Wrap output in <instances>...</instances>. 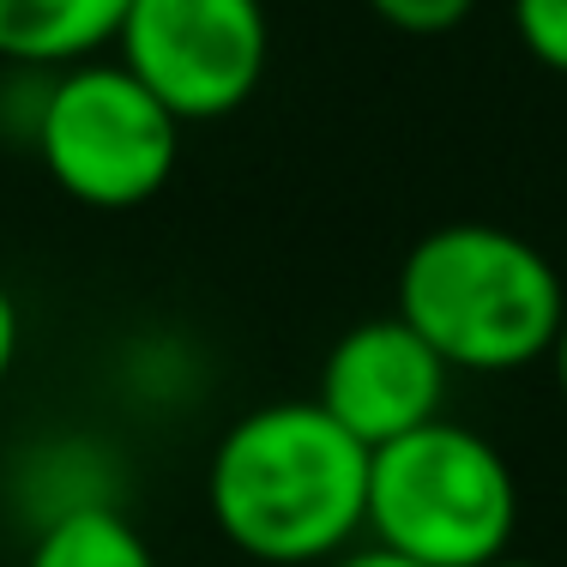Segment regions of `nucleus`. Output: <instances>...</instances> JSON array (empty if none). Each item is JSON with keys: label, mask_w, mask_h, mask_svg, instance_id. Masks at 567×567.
Listing matches in <instances>:
<instances>
[{"label": "nucleus", "mask_w": 567, "mask_h": 567, "mask_svg": "<svg viewBox=\"0 0 567 567\" xmlns=\"http://www.w3.org/2000/svg\"><path fill=\"white\" fill-rule=\"evenodd\" d=\"M327 567H423V561L399 556V549H386V544H369V549H344V556H332Z\"/></svg>", "instance_id": "obj_12"}, {"label": "nucleus", "mask_w": 567, "mask_h": 567, "mask_svg": "<svg viewBox=\"0 0 567 567\" xmlns=\"http://www.w3.org/2000/svg\"><path fill=\"white\" fill-rule=\"evenodd\" d=\"M12 362H19V302H12V290L0 284V386H7Z\"/></svg>", "instance_id": "obj_11"}, {"label": "nucleus", "mask_w": 567, "mask_h": 567, "mask_svg": "<svg viewBox=\"0 0 567 567\" xmlns=\"http://www.w3.org/2000/svg\"><path fill=\"white\" fill-rule=\"evenodd\" d=\"M471 7H477V0H369L374 19H386L404 37H441V31H453Z\"/></svg>", "instance_id": "obj_10"}, {"label": "nucleus", "mask_w": 567, "mask_h": 567, "mask_svg": "<svg viewBox=\"0 0 567 567\" xmlns=\"http://www.w3.org/2000/svg\"><path fill=\"white\" fill-rule=\"evenodd\" d=\"M447 362L435 357L399 315L357 320L320 362V404L362 441V447H386V441L411 435V429L435 423L447 404Z\"/></svg>", "instance_id": "obj_6"}, {"label": "nucleus", "mask_w": 567, "mask_h": 567, "mask_svg": "<svg viewBox=\"0 0 567 567\" xmlns=\"http://www.w3.org/2000/svg\"><path fill=\"white\" fill-rule=\"evenodd\" d=\"M513 31L525 55H537L549 73L567 79V0H513Z\"/></svg>", "instance_id": "obj_9"}, {"label": "nucleus", "mask_w": 567, "mask_h": 567, "mask_svg": "<svg viewBox=\"0 0 567 567\" xmlns=\"http://www.w3.org/2000/svg\"><path fill=\"white\" fill-rule=\"evenodd\" d=\"M24 567H157V556L115 502H85L37 525Z\"/></svg>", "instance_id": "obj_8"}, {"label": "nucleus", "mask_w": 567, "mask_h": 567, "mask_svg": "<svg viewBox=\"0 0 567 567\" xmlns=\"http://www.w3.org/2000/svg\"><path fill=\"white\" fill-rule=\"evenodd\" d=\"M489 567H537V561H513V556H502V561H489Z\"/></svg>", "instance_id": "obj_14"}, {"label": "nucleus", "mask_w": 567, "mask_h": 567, "mask_svg": "<svg viewBox=\"0 0 567 567\" xmlns=\"http://www.w3.org/2000/svg\"><path fill=\"white\" fill-rule=\"evenodd\" d=\"M519 525V483L507 458L447 416L374 447L369 532L423 567H489Z\"/></svg>", "instance_id": "obj_3"}, {"label": "nucleus", "mask_w": 567, "mask_h": 567, "mask_svg": "<svg viewBox=\"0 0 567 567\" xmlns=\"http://www.w3.org/2000/svg\"><path fill=\"white\" fill-rule=\"evenodd\" d=\"M37 157L66 199L91 212H133L169 187L182 164V121L121 61L61 66L37 97Z\"/></svg>", "instance_id": "obj_4"}, {"label": "nucleus", "mask_w": 567, "mask_h": 567, "mask_svg": "<svg viewBox=\"0 0 567 567\" xmlns=\"http://www.w3.org/2000/svg\"><path fill=\"white\" fill-rule=\"evenodd\" d=\"M272 24L260 0H133L115 61L182 121H218L260 91Z\"/></svg>", "instance_id": "obj_5"}, {"label": "nucleus", "mask_w": 567, "mask_h": 567, "mask_svg": "<svg viewBox=\"0 0 567 567\" xmlns=\"http://www.w3.org/2000/svg\"><path fill=\"white\" fill-rule=\"evenodd\" d=\"M399 320L447 369L513 374L549 357L567 320L556 266L502 224H441L399 266Z\"/></svg>", "instance_id": "obj_2"}, {"label": "nucleus", "mask_w": 567, "mask_h": 567, "mask_svg": "<svg viewBox=\"0 0 567 567\" xmlns=\"http://www.w3.org/2000/svg\"><path fill=\"white\" fill-rule=\"evenodd\" d=\"M549 357H556V381H561V399H567V320H561V332H556V350H549Z\"/></svg>", "instance_id": "obj_13"}, {"label": "nucleus", "mask_w": 567, "mask_h": 567, "mask_svg": "<svg viewBox=\"0 0 567 567\" xmlns=\"http://www.w3.org/2000/svg\"><path fill=\"white\" fill-rule=\"evenodd\" d=\"M369 458L320 399L260 404L212 447V525L266 567L332 561L369 525Z\"/></svg>", "instance_id": "obj_1"}, {"label": "nucleus", "mask_w": 567, "mask_h": 567, "mask_svg": "<svg viewBox=\"0 0 567 567\" xmlns=\"http://www.w3.org/2000/svg\"><path fill=\"white\" fill-rule=\"evenodd\" d=\"M133 0H0V61L61 73L115 43Z\"/></svg>", "instance_id": "obj_7"}]
</instances>
